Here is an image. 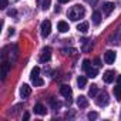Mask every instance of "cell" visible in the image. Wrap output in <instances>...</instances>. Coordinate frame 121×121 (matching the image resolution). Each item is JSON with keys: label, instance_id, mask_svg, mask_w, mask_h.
<instances>
[{"label": "cell", "instance_id": "1", "mask_svg": "<svg viewBox=\"0 0 121 121\" xmlns=\"http://www.w3.org/2000/svg\"><path fill=\"white\" fill-rule=\"evenodd\" d=\"M67 16L70 20L73 22H77L80 19H83L86 16V9L81 6V4H74L73 7H70V10L67 12Z\"/></svg>", "mask_w": 121, "mask_h": 121}, {"label": "cell", "instance_id": "2", "mask_svg": "<svg viewBox=\"0 0 121 121\" xmlns=\"http://www.w3.org/2000/svg\"><path fill=\"white\" fill-rule=\"evenodd\" d=\"M95 103H97V105H100V107H105V105L108 104V94H107L105 91L100 93V94L97 95V98H95Z\"/></svg>", "mask_w": 121, "mask_h": 121}, {"label": "cell", "instance_id": "3", "mask_svg": "<svg viewBox=\"0 0 121 121\" xmlns=\"http://www.w3.org/2000/svg\"><path fill=\"white\" fill-rule=\"evenodd\" d=\"M40 30H41V36L43 37H47L50 34V31H51V23L48 20H44L41 23V26H40Z\"/></svg>", "mask_w": 121, "mask_h": 121}, {"label": "cell", "instance_id": "4", "mask_svg": "<svg viewBox=\"0 0 121 121\" xmlns=\"http://www.w3.org/2000/svg\"><path fill=\"white\" fill-rule=\"evenodd\" d=\"M115 51H112V50H108V51H105L104 53V61H105V64H114V61H115Z\"/></svg>", "mask_w": 121, "mask_h": 121}, {"label": "cell", "instance_id": "5", "mask_svg": "<svg viewBox=\"0 0 121 121\" xmlns=\"http://www.w3.org/2000/svg\"><path fill=\"white\" fill-rule=\"evenodd\" d=\"M51 57V48L50 47H44L43 51H41V56H40V61L44 63V61H48Z\"/></svg>", "mask_w": 121, "mask_h": 121}, {"label": "cell", "instance_id": "6", "mask_svg": "<svg viewBox=\"0 0 121 121\" xmlns=\"http://www.w3.org/2000/svg\"><path fill=\"white\" fill-rule=\"evenodd\" d=\"M60 94L64 95L66 98H70V97H71V94H73V90H71V87H70V86L63 84L61 87H60Z\"/></svg>", "mask_w": 121, "mask_h": 121}, {"label": "cell", "instance_id": "7", "mask_svg": "<svg viewBox=\"0 0 121 121\" xmlns=\"http://www.w3.org/2000/svg\"><path fill=\"white\" fill-rule=\"evenodd\" d=\"M30 94H31V87L29 84H22V87H20V95H22V98H26Z\"/></svg>", "mask_w": 121, "mask_h": 121}, {"label": "cell", "instance_id": "8", "mask_svg": "<svg viewBox=\"0 0 121 121\" xmlns=\"http://www.w3.org/2000/svg\"><path fill=\"white\" fill-rule=\"evenodd\" d=\"M10 66H12V63H10V61H7V60H3V63H2V80H4V78H6V76H7V73H9Z\"/></svg>", "mask_w": 121, "mask_h": 121}, {"label": "cell", "instance_id": "9", "mask_svg": "<svg viewBox=\"0 0 121 121\" xmlns=\"http://www.w3.org/2000/svg\"><path fill=\"white\" fill-rule=\"evenodd\" d=\"M103 80H104L107 84L112 83V81H114V71H112V70H107V71L104 73V76H103Z\"/></svg>", "mask_w": 121, "mask_h": 121}, {"label": "cell", "instance_id": "10", "mask_svg": "<svg viewBox=\"0 0 121 121\" xmlns=\"http://www.w3.org/2000/svg\"><path fill=\"white\" fill-rule=\"evenodd\" d=\"M77 105H78L80 108H86V107H88V98H87L86 95H80V97L77 98Z\"/></svg>", "mask_w": 121, "mask_h": 121}, {"label": "cell", "instance_id": "11", "mask_svg": "<svg viewBox=\"0 0 121 121\" xmlns=\"http://www.w3.org/2000/svg\"><path fill=\"white\" fill-rule=\"evenodd\" d=\"M34 112L36 114H39V115H46L47 114V110H46V107L43 105V104H36L34 105Z\"/></svg>", "mask_w": 121, "mask_h": 121}, {"label": "cell", "instance_id": "12", "mask_svg": "<svg viewBox=\"0 0 121 121\" xmlns=\"http://www.w3.org/2000/svg\"><path fill=\"white\" fill-rule=\"evenodd\" d=\"M57 30L60 31V33H66V31H69L70 30V27H69V24L66 23V22H58L57 23Z\"/></svg>", "mask_w": 121, "mask_h": 121}, {"label": "cell", "instance_id": "13", "mask_svg": "<svg viewBox=\"0 0 121 121\" xmlns=\"http://www.w3.org/2000/svg\"><path fill=\"white\" fill-rule=\"evenodd\" d=\"M112 10H114V3H110V2H108V3H104V4H103V12H104L105 14H110Z\"/></svg>", "mask_w": 121, "mask_h": 121}, {"label": "cell", "instance_id": "14", "mask_svg": "<svg viewBox=\"0 0 121 121\" xmlns=\"http://www.w3.org/2000/svg\"><path fill=\"white\" fill-rule=\"evenodd\" d=\"M91 19H93V23H94L95 26H98V24L101 23V14H100V12H94L93 16H91Z\"/></svg>", "mask_w": 121, "mask_h": 121}, {"label": "cell", "instance_id": "15", "mask_svg": "<svg viewBox=\"0 0 121 121\" xmlns=\"http://www.w3.org/2000/svg\"><path fill=\"white\" fill-rule=\"evenodd\" d=\"M77 30H78L80 33H87V31H88V23H87V22H83V23L77 24Z\"/></svg>", "mask_w": 121, "mask_h": 121}, {"label": "cell", "instance_id": "16", "mask_svg": "<svg viewBox=\"0 0 121 121\" xmlns=\"http://www.w3.org/2000/svg\"><path fill=\"white\" fill-rule=\"evenodd\" d=\"M31 83L34 84V87H41L44 84V80L40 77H34V78H31Z\"/></svg>", "mask_w": 121, "mask_h": 121}, {"label": "cell", "instance_id": "17", "mask_svg": "<svg viewBox=\"0 0 121 121\" xmlns=\"http://www.w3.org/2000/svg\"><path fill=\"white\" fill-rule=\"evenodd\" d=\"M87 76L90 77V78H94V77H97V74H98V71H97V69H93V67H90L87 71Z\"/></svg>", "mask_w": 121, "mask_h": 121}, {"label": "cell", "instance_id": "18", "mask_svg": "<svg viewBox=\"0 0 121 121\" xmlns=\"http://www.w3.org/2000/svg\"><path fill=\"white\" fill-rule=\"evenodd\" d=\"M77 84H78V87H80V88H84V87H86V84H87V78H86V77H83V76H80V77L77 78Z\"/></svg>", "mask_w": 121, "mask_h": 121}, {"label": "cell", "instance_id": "19", "mask_svg": "<svg viewBox=\"0 0 121 121\" xmlns=\"http://www.w3.org/2000/svg\"><path fill=\"white\" fill-rule=\"evenodd\" d=\"M50 4H51V0H40V7L43 10H47L50 7Z\"/></svg>", "mask_w": 121, "mask_h": 121}, {"label": "cell", "instance_id": "20", "mask_svg": "<svg viewBox=\"0 0 121 121\" xmlns=\"http://www.w3.org/2000/svg\"><path fill=\"white\" fill-rule=\"evenodd\" d=\"M97 91H98V87H97L95 84H93V86L90 87V90H88V95H90V97H95V95H97Z\"/></svg>", "mask_w": 121, "mask_h": 121}, {"label": "cell", "instance_id": "21", "mask_svg": "<svg viewBox=\"0 0 121 121\" xmlns=\"http://www.w3.org/2000/svg\"><path fill=\"white\" fill-rule=\"evenodd\" d=\"M114 95H115L117 101H121V86L114 87Z\"/></svg>", "mask_w": 121, "mask_h": 121}, {"label": "cell", "instance_id": "22", "mask_svg": "<svg viewBox=\"0 0 121 121\" xmlns=\"http://www.w3.org/2000/svg\"><path fill=\"white\" fill-rule=\"evenodd\" d=\"M39 74H40V69H39V67H34V69L31 70L30 77H31V78H34V77H39Z\"/></svg>", "mask_w": 121, "mask_h": 121}, {"label": "cell", "instance_id": "23", "mask_svg": "<svg viewBox=\"0 0 121 121\" xmlns=\"http://www.w3.org/2000/svg\"><path fill=\"white\" fill-rule=\"evenodd\" d=\"M81 67H83V70H84V71H87V70L91 67V64H90V60H87V58H86L84 61H83V66H81Z\"/></svg>", "mask_w": 121, "mask_h": 121}, {"label": "cell", "instance_id": "24", "mask_svg": "<svg viewBox=\"0 0 121 121\" xmlns=\"http://www.w3.org/2000/svg\"><path fill=\"white\" fill-rule=\"evenodd\" d=\"M50 103H51L53 108H56V110L61 107V104H60V101H56V98H51V100H50Z\"/></svg>", "mask_w": 121, "mask_h": 121}, {"label": "cell", "instance_id": "25", "mask_svg": "<svg viewBox=\"0 0 121 121\" xmlns=\"http://www.w3.org/2000/svg\"><path fill=\"white\" fill-rule=\"evenodd\" d=\"M88 120H97L98 118V114L97 112H94V111H91V112H88Z\"/></svg>", "mask_w": 121, "mask_h": 121}, {"label": "cell", "instance_id": "26", "mask_svg": "<svg viewBox=\"0 0 121 121\" xmlns=\"http://www.w3.org/2000/svg\"><path fill=\"white\" fill-rule=\"evenodd\" d=\"M63 51H64L66 54H76V53H77V50H76V48H70V50H69V48H66V50H63Z\"/></svg>", "mask_w": 121, "mask_h": 121}, {"label": "cell", "instance_id": "27", "mask_svg": "<svg viewBox=\"0 0 121 121\" xmlns=\"http://www.w3.org/2000/svg\"><path fill=\"white\" fill-rule=\"evenodd\" d=\"M7 3H9V0H2V2H0V9H6Z\"/></svg>", "mask_w": 121, "mask_h": 121}, {"label": "cell", "instance_id": "28", "mask_svg": "<svg viewBox=\"0 0 121 121\" xmlns=\"http://www.w3.org/2000/svg\"><path fill=\"white\" fill-rule=\"evenodd\" d=\"M94 63H95V66H97V67H100V66H101V61H100V58H95V60H94Z\"/></svg>", "mask_w": 121, "mask_h": 121}, {"label": "cell", "instance_id": "29", "mask_svg": "<svg viewBox=\"0 0 121 121\" xmlns=\"http://www.w3.org/2000/svg\"><path fill=\"white\" fill-rule=\"evenodd\" d=\"M7 14H9V16H14V14H16V10H9Z\"/></svg>", "mask_w": 121, "mask_h": 121}, {"label": "cell", "instance_id": "30", "mask_svg": "<svg viewBox=\"0 0 121 121\" xmlns=\"http://www.w3.org/2000/svg\"><path fill=\"white\" fill-rule=\"evenodd\" d=\"M29 117H30V114H29V112H26V114L23 115V120L26 121V120H29Z\"/></svg>", "mask_w": 121, "mask_h": 121}, {"label": "cell", "instance_id": "31", "mask_svg": "<svg viewBox=\"0 0 121 121\" xmlns=\"http://www.w3.org/2000/svg\"><path fill=\"white\" fill-rule=\"evenodd\" d=\"M13 34H14V29H10L9 30V36H13Z\"/></svg>", "mask_w": 121, "mask_h": 121}, {"label": "cell", "instance_id": "32", "mask_svg": "<svg viewBox=\"0 0 121 121\" xmlns=\"http://www.w3.org/2000/svg\"><path fill=\"white\" fill-rule=\"evenodd\" d=\"M117 83H118V86H121V76L117 77Z\"/></svg>", "mask_w": 121, "mask_h": 121}, {"label": "cell", "instance_id": "33", "mask_svg": "<svg viewBox=\"0 0 121 121\" xmlns=\"http://www.w3.org/2000/svg\"><path fill=\"white\" fill-rule=\"evenodd\" d=\"M58 2H60V3H61V4H64V3H69V2H70V0H58Z\"/></svg>", "mask_w": 121, "mask_h": 121}]
</instances>
